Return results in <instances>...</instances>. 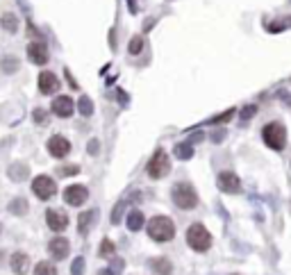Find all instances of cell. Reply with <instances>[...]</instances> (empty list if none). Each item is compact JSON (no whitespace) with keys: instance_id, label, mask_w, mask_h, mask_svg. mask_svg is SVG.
<instances>
[{"instance_id":"ffe728a7","label":"cell","mask_w":291,"mask_h":275,"mask_svg":"<svg viewBox=\"0 0 291 275\" xmlns=\"http://www.w3.org/2000/svg\"><path fill=\"white\" fill-rule=\"evenodd\" d=\"M9 211L11 214H18V216H23L27 211V200L25 198H14L9 203Z\"/></svg>"},{"instance_id":"8992f818","label":"cell","mask_w":291,"mask_h":275,"mask_svg":"<svg viewBox=\"0 0 291 275\" xmlns=\"http://www.w3.org/2000/svg\"><path fill=\"white\" fill-rule=\"evenodd\" d=\"M32 191L37 198L50 200L55 196V191H57V187H55L53 178H48V175H37V178L32 180Z\"/></svg>"},{"instance_id":"d6986e66","label":"cell","mask_w":291,"mask_h":275,"mask_svg":"<svg viewBox=\"0 0 291 275\" xmlns=\"http://www.w3.org/2000/svg\"><path fill=\"white\" fill-rule=\"evenodd\" d=\"M152 269H155V273H159V275H168L173 271V266H171L168 259L157 257V259H152Z\"/></svg>"},{"instance_id":"6da1fadb","label":"cell","mask_w":291,"mask_h":275,"mask_svg":"<svg viewBox=\"0 0 291 275\" xmlns=\"http://www.w3.org/2000/svg\"><path fill=\"white\" fill-rule=\"evenodd\" d=\"M148 237L157 243H166L175 237V225L168 216H155L148 223Z\"/></svg>"},{"instance_id":"7c38bea8","label":"cell","mask_w":291,"mask_h":275,"mask_svg":"<svg viewBox=\"0 0 291 275\" xmlns=\"http://www.w3.org/2000/svg\"><path fill=\"white\" fill-rule=\"evenodd\" d=\"M57 89H60V80L55 77V73L43 70L41 75H39V91H41L43 96H48V93H55Z\"/></svg>"},{"instance_id":"cb8c5ba5","label":"cell","mask_w":291,"mask_h":275,"mask_svg":"<svg viewBox=\"0 0 291 275\" xmlns=\"http://www.w3.org/2000/svg\"><path fill=\"white\" fill-rule=\"evenodd\" d=\"M2 27H5L7 32H16L18 30V18L14 14H5L2 16Z\"/></svg>"},{"instance_id":"836d02e7","label":"cell","mask_w":291,"mask_h":275,"mask_svg":"<svg viewBox=\"0 0 291 275\" xmlns=\"http://www.w3.org/2000/svg\"><path fill=\"white\" fill-rule=\"evenodd\" d=\"M0 232H2V225H0Z\"/></svg>"},{"instance_id":"5bb4252c","label":"cell","mask_w":291,"mask_h":275,"mask_svg":"<svg viewBox=\"0 0 291 275\" xmlns=\"http://www.w3.org/2000/svg\"><path fill=\"white\" fill-rule=\"evenodd\" d=\"M27 57H30L32 64H46V62H48V48H46L43 43L34 41L27 46Z\"/></svg>"},{"instance_id":"f546056e","label":"cell","mask_w":291,"mask_h":275,"mask_svg":"<svg viewBox=\"0 0 291 275\" xmlns=\"http://www.w3.org/2000/svg\"><path fill=\"white\" fill-rule=\"evenodd\" d=\"M34 121L37 123H46V112L43 109H34Z\"/></svg>"},{"instance_id":"484cf974","label":"cell","mask_w":291,"mask_h":275,"mask_svg":"<svg viewBox=\"0 0 291 275\" xmlns=\"http://www.w3.org/2000/svg\"><path fill=\"white\" fill-rule=\"evenodd\" d=\"M141 48H144V39H141V37H135L132 41H130V53H132V55H139Z\"/></svg>"},{"instance_id":"603a6c76","label":"cell","mask_w":291,"mask_h":275,"mask_svg":"<svg viewBox=\"0 0 291 275\" xmlns=\"http://www.w3.org/2000/svg\"><path fill=\"white\" fill-rule=\"evenodd\" d=\"M34 275H57V269L50 262H39L37 269H34Z\"/></svg>"},{"instance_id":"44dd1931","label":"cell","mask_w":291,"mask_h":275,"mask_svg":"<svg viewBox=\"0 0 291 275\" xmlns=\"http://www.w3.org/2000/svg\"><path fill=\"white\" fill-rule=\"evenodd\" d=\"M0 69L5 70V73H14V70L18 69V60L16 57H11V55H7V57L0 60Z\"/></svg>"},{"instance_id":"83f0119b","label":"cell","mask_w":291,"mask_h":275,"mask_svg":"<svg viewBox=\"0 0 291 275\" xmlns=\"http://www.w3.org/2000/svg\"><path fill=\"white\" fill-rule=\"evenodd\" d=\"M112 253H114V243L109 241V239H105L103 246H100V255H103V257H107V255H112Z\"/></svg>"},{"instance_id":"3957f363","label":"cell","mask_w":291,"mask_h":275,"mask_svg":"<svg viewBox=\"0 0 291 275\" xmlns=\"http://www.w3.org/2000/svg\"><path fill=\"white\" fill-rule=\"evenodd\" d=\"M173 203L180 207V209H194L198 205V194L189 182H178L173 187Z\"/></svg>"},{"instance_id":"2e32d148","label":"cell","mask_w":291,"mask_h":275,"mask_svg":"<svg viewBox=\"0 0 291 275\" xmlns=\"http://www.w3.org/2000/svg\"><path fill=\"white\" fill-rule=\"evenodd\" d=\"M27 175H30V168H27L25 164H11L9 166V178L14 180V182H21Z\"/></svg>"},{"instance_id":"ac0fdd59","label":"cell","mask_w":291,"mask_h":275,"mask_svg":"<svg viewBox=\"0 0 291 275\" xmlns=\"http://www.w3.org/2000/svg\"><path fill=\"white\" fill-rule=\"evenodd\" d=\"M91 221H93V214H91V211H82L80 218H77V230H80V234H86V232H89V227H91Z\"/></svg>"},{"instance_id":"277c9868","label":"cell","mask_w":291,"mask_h":275,"mask_svg":"<svg viewBox=\"0 0 291 275\" xmlns=\"http://www.w3.org/2000/svg\"><path fill=\"white\" fill-rule=\"evenodd\" d=\"M262 139L271 150H282L287 143V130L282 123H269L262 130Z\"/></svg>"},{"instance_id":"e0dca14e","label":"cell","mask_w":291,"mask_h":275,"mask_svg":"<svg viewBox=\"0 0 291 275\" xmlns=\"http://www.w3.org/2000/svg\"><path fill=\"white\" fill-rule=\"evenodd\" d=\"M141 225H144V214H141L139 209H135V211H130L128 214V227L130 230H141Z\"/></svg>"},{"instance_id":"7a4b0ae2","label":"cell","mask_w":291,"mask_h":275,"mask_svg":"<svg viewBox=\"0 0 291 275\" xmlns=\"http://www.w3.org/2000/svg\"><path fill=\"white\" fill-rule=\"evenodd\" d=\"M187 243H189V248L196 250V253H205L212 246V234L207 232V227L203 223H194L187 230Z\"/></svg>"},{"instance_id":"4dcf8cb0","label":"cell","mask_w":291,"mask_h":275,"mask_svg":"<svg viewBox=\"0 0 291 275\" xmlns=\"http://www.w3.org/2000/svg\"><path fill=\"white\" fill-rule=\"evenodd\" d=\"M121 211H123V203H119V205H116V209H114V216H112V221H114V223H119Z\"/></svg>"},{"instance_id":"8fae6325","label":"cell","mask_w":291,"mask_h":275,"mask_svg":"<svg viewBox=\"0 0 291 275\" xmlns=\"http://www.w3.org/2000/svg\"><path fill=\"white\" fill-rule=\"evenodd\" d=\"M218 189L225 191V194H237L241 189V182H239V178L232 171H225L218 175Z\"/></svg>"},{"instance_id":"52a82bcc","label":"cell","mask_w":291,"mask_h":275,"mask_svg":"<svg viewBox=\"0 0 291 275\" xmlns=\"http://www.w3.org/2000/svg\"><path fill=\"white\" fill-rule=\"evenodd\" d=\"M86 198H89V191H86L84 184H73V187H66L64 191V200H66V205H84Z\"/></svg>"},{"instance_id":"9a60e30c","label":"cell","mask_w":291,"mask_h":275,"mask_svg":"<svg viewBox=\"0 0 291 275\" xmlns=\"http://www.w3.org/2000/svg\"><path fill=\"white\" fill-rule=\"evenodd\" d=\"M9 266L11 271L16 275H25L27 273V266H30V257H27L25 253H14L9 259Z\"/></svg>"},{"instance_id":"ba28073f","label":"cell","mask_w":291,"mask_h":275,"mask_svg":"<svg viewBox=\"0 0 291 275\" xmlns=\"http://www.w3.org/2000/svg\"><path fill=\"white\" fill-rule=\"evenodd\" d=\"M50 109H53V114H57L60 119H69V116H73V112H75V105H73V98L57 96L53 100V105H50Z\"/></svg>"},{"instance_id":"d4e9b609","label":"cell","mask_w":291,"mask_h":275,"mask_svg":"<svg viewBox=\"0 0 291 275\" xmlns=\"http://www.w3.org/2000/svg\"><path fill=\"white\" fill-rule=\"evenodd\" d=\"M77 109H80L82 116H91V114H93V103L86 96H82L80 103H77Z\"/></svg>"},{"instance_id":"f1b7e54d","label":"cell","mask_w":291,"mask_h":275,"mask_svg":"<svg viewBox=\"0 0 291 275\" xmlns=\"http://www.w3.org/2000/svg\"><path fill=\"white\" fill-rule=\"evenodd\" d=\"M75 173H80V166H64L62 168V175H75Z\"/></svg>"},{"instance_id":"4316f807","label":"cell","mask_w":291,"mask_h":275,"mask_svg":"<svg viewBox=\"0 0 291 275\" xmlns=\"http://www.w3.org/2000/svg\"><path fill=\"white\" fill-rule=\"evenodd\" d=\"M71 273H73V275H82V273H84V259L77 257L75 262H73V266H71Z\"/></svg>"},{"instance_id":"4fadbf2b","label":"cell","mask_w":291,"mask_h":275,"mask_svg":"<svg viewBox=\"0 0 291 275\" xmlns=\"http://www.w3.org/2000/svg\"><path fill=\"white\" fill-rule=\"evenodd\" d=\"M69 239H64V237H55L53 241L48 243V253H50V257L53 259H64L66 255H69Z\"/></svg>"},{"instance_id":"d6a6232c","label":"cell","mask_w":291,"mask_h":275,"mask_svg":"<svg viewBox=\"0 0 291 275\" xmlns=\"http://www.w3.org/2000/svg\"><path fill=\"white\" fill-rule=\"evenodd\" d=\"M86 148H89V152H91V155H96V152H98V141L96 139L89 141V146H86Z\"/></svg>"},{"instance_id":"7402d4cb","label":"cell","mask_w":291,"mask_h":275,"mask_svg":"<svg viewBox=\"0 0 291 275\" xmlns=\"http://www.w3.org/2000/svg\"><path fill=\"white\" fill-rule=\"evenodd\" d=\"M191 155H194L191 143H178V146H175V157H180V159H191Z\"/></svg>"},{"instance_id":"30bf717a","label":"cell","mask_w":291,"mask_h":275,"mask_svg":"<svg viewBox=\"0 0 291 275\" xmlns=\"http://www.w3.org/2000/svg\"><path fill=\"white\" fill-rule=\"evenodd\" d=\"M71 150V143L66 137H60V135H55L48 139V152L53 157H57V159H62V157H66Z\"/></svg>"},{"instance_id":"9c48e42d","label":"cell","mask_w":291,"mask_h":275,"mask_svg":"<svg viewBox=\"0 0 291 275\" xmlns=\"http://www.w3.org/2000/svg\"><path fill=\"white\" fill-rule=\"evenodd\" d=\"M46 223H48V227L55 230V232H64L66 227H69V216L60 209H48L46 211Z\"/></svg>"},{"instance_id":"1f68e13d","label":"cell","mask_w":291,"mask_h":275,"mask_svg":"<svg viewBox=\"0 0 291 275\" xmlns=\"http://www.w3.org/2000/svg\"><path fill=\"white\" fill-rule=\"evenodd\" d=\"M255 112H257V107H253V105H250V107H246V109H243V114H241V116H243V119H250V116H253Z\"/></svg>"},{"instance_id":"5b68a950","label":"cell","mask_w":291,"mask_h":275,"mask_svg":"<svg viewBox=\"0 0 291 275\" xmlns=\"http://www.w3.org/2000/svg\"><path fill=\"white\" fill-rule=\"evenodd\" d=\"M148 175H150L152 180H159L164 178V175H168V171H171V159H168V155L164 150H157L155 155L150 157V162H148Z\"/></svg>"}]
</instances>
